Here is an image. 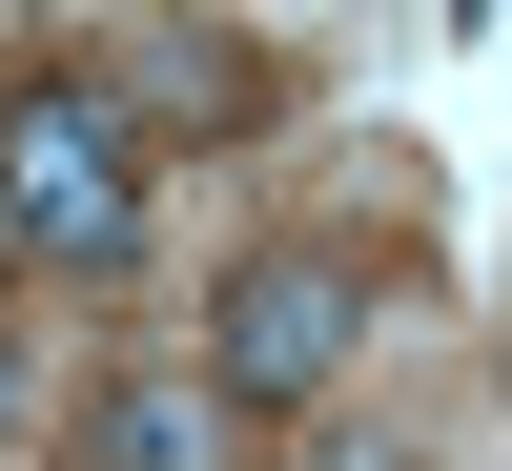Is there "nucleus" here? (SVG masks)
Here are the masks:
<instances>
[{"label": "nucleus", "instance_id": "obj_6", "mask_svg": "<svg viewBox=\"0 0 512 471\" xmlns=\"http://www.w3.org/2000/svg\"><path fill=\"white\" fill-rule=\"evenodd\" d=\"M0 246H21V205H0Z\"/></svg>", "mask_w": 512, "mask_h": 471}, {"label": "nucleus", "instance_id": "obj_2", "mask_svg": "<svg viewBox=\"0 0 512 471\" xmlns=\"http://www.w3.org/2000/svg\"><path fill=\"white\" fill-rule=\"evenodd\" d=\"M349 349H369V287L328 267V246H267V267L205 287V390H226V410H308Z\"/></svg>", "mask_w": 512, "mask_h": 471}, {"label": "nucleus", "instance_id": "obj_5", "mask_svg": "<svg viewBox=\"0 0 512 471\" xmlns=\"http://www.w3.org/2000/svg\"><path fill=\"white\" fill-rule=\"evenodd\" d=\"M21 410H41V369H21V328H0V431H21Z\"/></svg>", "mask_w": 512, "mask_h": 471}, {"label": "nucleus", "instance_id": "obj_1", "mask_svg": "<svg viewBox=\"0 0 512 471\" xmlns=\"http://www.w3.org/2000/svg\"><path fill=\"white\" fill-rule=\"evenodd\" d=\"M0 205H21L41 267H123V246H144V144H123V103L41 82V103L0 123Z\"/></svg>", "mask_w": 512, "mask_h": 471}, {"label": "nucleus", "instance_id": "obj_3", "mask_svg": "<svg viewBox=\"0 0 512 471\" xmlns=\"http://www.w3.org/2000/svg\"><path fill=\"white\" fill-rule=\"evenodd\" d=\"M205 451H226V390H185V369L103 390V471H205Z\"/></svg>", "mask_w": 512, "mask_h": 471}, {"label": "nucleus", "instance_id": "obj_4", "mask_svg": "<svg viewBox=\"0 0 512 471\" xmlns=\"http://www.w3.org/2000/svg\"><path fill=\"white\" fill-rule=\"evenodd\" d=\"M123 103H144V123H246V62H226V41H144Z\"/></svg>", "mask_w": 512, "mask_h": 471}]
</instances>
